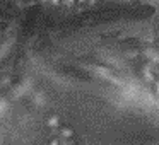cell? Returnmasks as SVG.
<instances>
[{"instance_id":"52a82bcc","label":"cell","mask_w":159,"mask_h":145,"mask_svg":"<svg viewBox=\"0 0 159 145\" xmlns=\"http://www.w3.org/2000/svg\"><path fill=\"white\" fill-rule=\"evenodd\" d=\"M62 2H63L65 5H72V4H75L77 0H62Z\"/></svg>"},{"instance_id":"ba28073f","label":"cell","mask_w":159,"mask_h":145,"mask_svg":"<svg viewBox=\"0 0 159 145\" xmlns=\"http://www.w3.org/2000/svg\"><path fill=\"white\" fill-rule=\"evenodd\" d=\"M50 2H52L53 5H60V4H63L62 0H50Z\"/></svg>"},{"instance_id":"6da1fadb","label":"cell","mask_w":159,"mask_h":145,"mask_svg":"<svg viewBox=\"0 0 159 145\" xmlns=\"http://www.w3.org/2000/svg\"><path fill=\"white\" fill-rule=\"evenodd\" d=\"M58 138H60V140H69V138H75V131H74V128L62 125V126L58 128Z\"/></svg>"},{"instance_id":"5b68a950","label":"cell","mask_w":159,"mask_h":145,"mask_svg":"<svg viewBox=\"0 0 159 145\" xmlns=\"http://www.w3.org/2000/svg\"><path fill=\"white\" fill-rule=\"evenodd\" d=\"M48 145H62V140H60L58 137H53V138H50Z\"/></svg>"},{"instance_id":"277c9868","label":"cell","mask_w":159,"mask_h":145,"mask_svg":"<svg viewBox=\"0 0 159 145\" xmlns=\"http://www.w3.org/2000/svg\"><path fill=\"white\" fill-rule=\"evenodd\" d=\"M142 77H144L145 82H154L156 80V73H154V70H152L151 67H144V70H142Z\"/></svg>"},{"instance_id":"3957f363","label":"cell","mask_w":159,"mask_h":145,"mask_svg":"<svg viewBox=\"0 0 159 145\" xmlns=\"http://www.w3.org/2000/svg\"><path fill=\"white\" fill-rule=\"evenodd\" d=\"M46 125H48L50 130H55V128H60L62 126V123H60V116H57V114H52V116L46 120Z\"/></svg>"},{"instance_id":"8992f818","label":"cell","mask_w":159,"mask_h":145,"mask_svg":"<svg viewBox=\"0 0 159 145\" xmlns=\"http://www.w3.org/2000/svg\"><path fill=\"white\" fill-rule=\"evenodd\" d=\"M62 145H77L74 138H69V140H62Z\"/></svg>"},{"instance_id":"7a4b0ae2","label":"cell","mask_w":159,"mask_h":145,"mask_svg":"<svg viewBox=\"0 0 159 145\" xmlns=\"http://www.w3.org/2000/svg\"><path fill=\"white\" fill-rule=\"evenodd\" d=\"M142 55H144L147 60H151V63H154V65H159V50L145 48L144 51H142Z\"/></svg>"}]
</instances>
